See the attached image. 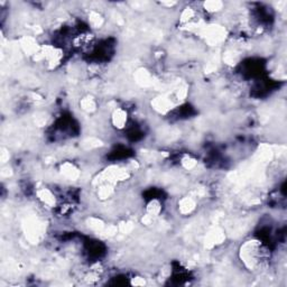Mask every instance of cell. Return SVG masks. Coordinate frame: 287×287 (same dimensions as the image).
I'll return each mask as SVG.
<instances>
[{"label":"cell","mask_w":287,"mask_h":287,"mask_svg":"<svg viewBox=\"0 0 287 287\" xmlns=\"http://www.w3.org/2000/svg\"><path fill=\"white\" fill-rule=\"evenodd\" d=\"M239 257L246 268L249 271H256L265 263L266 249L259 240L251 239L241 245Z\"/></svg>","instance_id":"6da1fadb"},{"label":"cell","mask_w":287,"mask_h":287,"mask_svg":"<svg viewBox=\"0 0 287 287\" xmlns=\"http://www.w3.org/2000/svg\"><path fill=\"white\" fill-rule=\"evenodd\" d=\"M129 122V115L128 111L123 108H116L111 111L110 115V123L116 131H123Z\"/></svg>","instance_id":"7a4b0ae2"},{"label":"cell","mask_w":287,"mask_h":287,"mask_svg":"<svg viewBox=\"0 0 287 287\" xmlns=\"http://www.w3.org/2000/svg\"><path fill=\"white\" fill-rule=\"evenodd\" d=\"M36 196L39 203L47 209H54L58 206V196L54 193V191L48 188H39L36 191Z\"/></svg>","instance_id":"3957f363"},{"label":"cell","mask_w":287,"mask_h":287,"mask_svg":"<svg viewBox=\"0 0 287 287\" xmlns=\"http://www.w3.org/2000/svg\"><path fill=\"white\" fill-rule=\"evenodd\" d=\"M177 212L183 217L191 216L198 209V201L193 196L185 195L177 201Z\"/></svg>","instance_id":"277c9868"},{"label":"cell","mask_w":287,"mask_h":287,"mask_svg":"<svg viewBox=\"0 0 287 287\" xmlns=\"http://www.w3.org/2000/svg\"><path fill=\"white\" fill-rule=\"evenodd\" d=\"M59 173L62 177H64L66 181H77V178L81 176V171L74 163L64 162L60 166Z\"/></svg>","instance_id":"5b68a950"},{"label":"cell","mask_w":287,"mask_h":287,"mask_svg":"<svg viewBox=\"0 0 287 287\" xmlns=\"http://www.w3.org/2000/svg\"><path fill=\"white\" fill-rule=\"evenodd\" d=\"M80 109L86 112V114H93L98 110V101L95 100L93 95H84V97L80 100Z\"/></svg>","instance_id":"8992f818"},{"label":"cell","mask_w":287,"mask_h":287,"mask_svg":"<svg viewBox=\"0 0 287 287\" xmlns=\"http://www.w3.org/2000/svg\"><path fill=\"white\" fill-rule=\"evenodd\" d=\"M89 24L92 26V28H101L105 24V18L99 11L92 10L89 14Z\"/></svg>","instance_id":"52a82bcc"},{"label":"cell","mask_w":287,"mask_h":287,"mask_svg":"<svg viewBox=\"0 0 287 287\" xmlns=\"http://www.w3.org/2000/svg\"><path fill=\"white\" fill-rule=\"evenodd\" d=\"M203 9L209 14H219L224 8V4L222 2H205L202 4Z\"/></svg>","instance_id":"ba28073f"},{"label":"cell","mask_w":287,"mask_h":287,"mask_svg":"<svg viewBox=\"0 0 287 287\" xmlns=\"http://www.w3.org/2000/svg\"><path fill=\"white\" fill-rule=\"evenodd\" d=\"M132 284L136 285V286H142V285L146 284V279L144 277H139V276L133 277L132 278Z\"/></svg>","instance_id":"9c48e42d"}]
</instances>
